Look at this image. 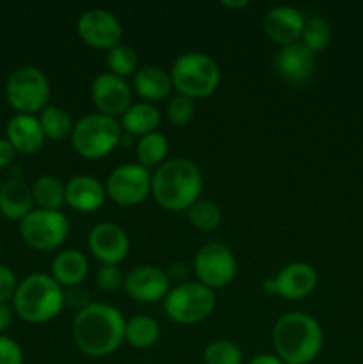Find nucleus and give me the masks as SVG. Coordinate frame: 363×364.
Returning a JSON list of instances; mask_svg holds the SVG:
<instances>
[{
	"label": "nucleus",
	"instance_id": "nucleus-26",
	"mask_svg": "<svg viewBox=\"0 0 363 364\" xmlns=\"http://www.w3.org/2000/svg\"><path fill=\"white\" fill-rule=\"evenodd\" d=\"M31 187L34 205L38 208L60 212L63 205H66V188L59 178L45 174V176H39Z\"/></svg>",
	"mask_w": 363,
	"mask_h": 364
},
{
	"label": "nucleus",
	"instance_id": "nucleus-23",
	"mask_svg": "<svg viewBox=\"0 0 363 364\" xmlns=\"http://www.w3.org/2000/svg\"><path fill=\"white\" fill-rule=\"evenodd\" d=\"M88 258L77 249H66L52 259V274L50 276L63 288H73L88 277Z\"/></svg>",
	"mask_w": 363,
	"mask_h": 364
},
{
	"label": "nucleus",
	"instance_id": "nucleus-32",
	"mask_svg": "<svg viewBox=\"0 0 363 364\" xmlns=\"http://www.w3.org/2000/svg\"><path fill=\"white\" fill-rule=\"evenodd\" d=\"M242 350L231 340H214L203 350L205 364H242Z\"/></svg>",
	"mask_w": 363,
	"mask_h": 364
},
{
	"label": "nucleus",
	"instance_id": "nucleus-30",
	"mask_svg": "<svg viewBox=\"0 0 363 364\" xmlns=\"http://www.w3.org/2000/svg\"><path fill=\"white\" fill-rule=\"evenodd\" d=\"M107 68H109V73L116 75V77L127 78L134 77L135 71L139 70V55L132 46L120 43L117 46L110 48L107 52Z\"/></svg>",
	"mask_w": 363,
	"mask_h": 364
},
{
	"label": "nucleus",
	"instance_id": "nucleus-19",
	"mask_svg": "<svg viewBox=\"0 0 363 364\" xmlns=\"http://www.w3.org/2000/svg\"><path fill=\"white\" fill-rule=\"evenodd\" d=\"M66 188V205L82 213L96 212L107 199L105 185L88 174H78L64 183Z\"/></svg>",
	"mask_w": 363,
	"mask_h": 364
},
{
	"label": "nucleus",
	"instance_id": "nucleus-20",
	"mask_svg": "<svg viewBox=\"0 0 363 364\" xmlns=\"http://www.w3.org/2000/svg\"><path fill=\"white\" fill-rule=\"evenodd\" d=\"M6 139L11 142L16 153L34 155L45 146V134L36 116L28 114H14L6 127Z\"/></svg>",
	"mask_w": 363,
	"mask_h": 364
},
{
	"label": "nucleus",
	"instance_id": "nucleus-41",
	"mask_svg": "<svg viewBox=\"0 0 363 364\" xmlns=\"http://www.w3.org/2000/svg\"><path fill=\"white\" fill-rule=\"evenodd\" d=\"M0 187H2V181H0Z\"/></svg>",
	"mask_w": 363,
	"mask_h": 364
},
{
	"label": "nucleus",
	"instance_id": "nucleus-7",
	"mask_svg": "<svg viewBox=\"0 0 363 364\" xmlns=\"http://www.w3.org/2000/svg\"><path fill=\"white\" fill-rule=\"evenodd\" d=\"M162 302L167 318L180 326H196L214 313L216 294L198 281H184L171 288Z\"/></svg>",
	"mask_w": 363,
	"mask_h": 364
},
{
	"label": "nucleus",
	"instance_id": "nucleus-16",
	"mask_svg": "<svg viewBox=\"0 0 363 364\" xmlns=\"http://www.w3.org/2000/svg\"><path fill=\"white\" fill-rule=\"evenodd\" d=\"M123 288L134 301L153 304L166 299L171 290V279L160 267L139 265L125 276Z\"/></svg>",
	"mask_w": 363,
	"mask_h": 364
},
{
	"label": "nucleus",
	"instance_id": "nucleus-39",
	"mask_svg": "<svg viewBox=\"0 0 363 364\" xmlns=\"http://www.w3.org/2000/svg\"><path fill=\"white\" fill-rule=\"evenodd\" d=\"M248 364H285L276 354H258Z\"/></svg>",
	"mask_w": 363,
	"mask_h": 364
},
{
	"label": "nucleus",
	"instance_id": "nucleus-5",
	"mask_svg": "<svg viewBox=\"0 0 363 364\" xmlns=\"http://www.w3.org/2000/svg\"><path fill=\"white\" fill-rule=\"evenodd\" d=\"M171 82L178 95L201 100L214 95L219 87L221 70L216 60L203 52H185L171 66Z\"/></svg>",
	"mask_w": 363,
	"mask_h": 364
},
{
	"label": "nucleus",
	"instance_id": "nucleus-25",
	"mask_svg": "<svg viewBox=\"0 0 363 364\" xmlns=\"http://www.w3.org/2000/svg\"><path fill=\"white\" fill-rule=\"evenodd\" d=\"M160 338V327L155 318L148 315H135L125 323V341L130 347L146 350L153 347Z\"/></svg>",
	"mask_w": 363,
	"mask_h": 364
},
{
	"label": "nucleus",
	"instance_id": "nucleus-9",
	"mask_svg": "<svg viewBox=\"0 0 363 364\" xmlns=\"http://www.w3.org/2000/svg\"><path fill=\"white\" fill-rule=\"evenodd\" d=\"M21 240L34 251L52 252L66 242L70 220L63 212L34 208L20 223Z\"/></svg>",
	"mask_w": 363,
	"mask_h": 364
},
{
	"label": "nucleus",
	"instance_id": "nucleus-40",
	"mask_svg": "<svg viewBox=\"0 0 363 364\" xmlns=\"http://www.w3.org/2000/svg\"><path fill=\"white\" fill-rule=\"evenodd\" d=\"M221 6L223 7H228V9H242V7H248L249 6V2L248 0H223V2H221Z\"/></svg>",
	"mask_w": 363,
	"mask_h": 364
},
{
	"label": "nucleus",
	"instance_id": "nucleus-21",
	"mask_svg": "<svg viewBox=\"0 0 363 364\" xmlns=\"http://www.w3.org/2000/svg\"><path fill=\"white\" fill-rule=\"evenodd\" d=\"M34 210L32 187L21 178L13 176L0 187V213L4 219L21 223Z\"/></svg>",
	"mask_w": 363,
	"mask_h": 364
},
{
	"label": "nucleus",
	"instance_id": "nucleus-4",
	"mask_svg": "<svg viewBox=\"0 0 363 364\" xmlns=\"http://www.w3.org/2000/svg\"><path fill=\"white\" fill-rule=\"evenodd\" d=\"M66 302L63 287L50 274H31L18 283L13 309L28 323H46L60 315Z\"/></svg>",
	"mask_w": 363,
	"mask_h": 364
},
{
	"label": "nucleus",
	"instance_id": "nucleus-3",
	"mask_svg": "<svg viewBox=\"0 0 363 364\" xmlns=\"http://www.w3.org/2000/svg\"><path fill=\"white\" fill-rule=\"evenodd\" d=\"M273 345L285 364H310L322 350L324 331L308 313H285L273 327Z\"/></svg>",
	"mask_w": 363,
	"mask_h": 364
},
{
	"label": "nucleus",
	"instance_id": "nucleus-2",
	"mask_svg": "<svg viewBox=\"0 0 363 364\" xmlns=\"http://www.w3.org/2000/svg\"><path fill=\"white\" fill-rule=\"evenodd\" d=\"M201 192V171L189 159H169L152 173V196L167 212H187Z\"/></svg>",
	"mask_w": 363,
	"mask_h": 364
},
{
	"label": "nucleus",
	"instance_id": "nucleus-14",
	"mask_svg": "<svg viewBox=\"0 0 363 364\" xmlns=\"http://www.w3.org/2000/svg\"><path fill=\"white\" fill-rule=\"evenodd\" d=\"M132 87L127 80L116 75L100 73L91 84V100L98 114L109 117H121L132 105Z\"/></svg>",
	"mask_w": 363,
	"mask_h": 364
},
{
	"label": "nucleus",
	"instance_id": "nucleus-10",
	"mask_svg": "<svg viewBox=\"0 0 363 364\" xmlns=\"http://www.w3.org/2000/svg\"><path fill=\"white\" fill-rule=\"evenodd\" d=\"M196 281L210 290L228 287L235 279L238 263L230 247L219 242H210L198 249L192 259Z\"/></svg>",
	"mask_w": 363,
	"mask_h": 364
},
{
	"label": "nucleus",
	"instance_id": "nucleus-12",
	"mask_svg": "<svg viewBox=\"0 0 363 364\" xmlns=\"http://www.w3.org/2000/svg\"><path fill=\"white\" fill-rule=\"evenodd\" d=\"M77 34L88 46L107 50L117 46L123 39V27L114 13L100 7L84 11L77 20Z\"/></svg>",
	"mask_w": 363,
	"mask_h": 364
},
{
	"label": "nucleus",
	"instance_id": "nucleus-24",
	"mask_svg": "<svg viewBox=\"0 0 363 364\" xmlns=\"http://www.w3.org/2000/svg\"><path fill=\"white\" fill-rule=\"evenodd\" d=\"M120 124L125 134L141 139L144 135L157 132L160 124V112L153 103H132L127 112L120 117Z\"/></svg>",
	"mask_w": 363,
	"mask_h": 364
},
{
	"label": "nucleus",
	"instance_id": "nucleus-1",
	"mask_svg": "<svg viewBox=\"0 0 363 364\" xmlns=\"http://www.w3.org/2000/svg\"><path fill=\"white\" fill-rule=\"evenodd\" d=\"M125 323L117 308L105 302H91L75 315L73 341L88 358H105L125 341Z\"/></svg>",
	"mask_w": 363,
	"mask_h": 364
},
{
	"label": "nucleus",
	"instance_id": "nucleus-33",
	"mask_svg": "<svg viewBox=\"0 0 363 364\" xmlns=\"http://www.w3.org/2000/svg\"><path fill=\"white\" fill-rule=\"evenodd\" d=\"M196 103L187 96L177 95L167 103V119L173 127H185L194 117Z\"/></svg>",
	"mask_w": 363,
	"mask_h": 364
},
{
	"label": "nucleus",
	"instance_id": "nucleus-27",
	"mask_svg": "<svg viewBox=\"0 0 363 364\" xmlns=\"http://www.w3.org/2000/svg\"><path fill=\"white\" fill-rule=\"evenodd\" d=\"M167 151H169V142L167 137L160 132L144 135L137 141L135 153H137V164L146 167L148 171L157 169L167 160Z\"/></svg>",
	"mask_w": 363,
	"mask_h": 364
},
{
	"label": "nucleus",
	"instance_id": "nucleus-36",
	"mask_svg": "<svg viewBox=\"0 0 363 364\" xmlns=\"http://www.w3.org/2000/svg\"><path fill=\"white\" fill-rule=\"evenodd\" d=\"M16 288L18 279L14 272L7 265L0 263V304H7V301H13Z\"/></svg>",
	"mask_w": 363,
	"mask_h": 364
},
{
	"label": "nucleus",
	"instance_id": "nucleus-18",
	"mask_svg": "<svg viewBox=\"0 0 363 364\" xmlns=\"http://www.w3.org/2000/svg\"><path fill=\"white\" fill-rule=\"evenodd\" d=\"M274 70L290 84H305L315 71V53L301 41L281 46L274 57Z\"/></svg>",
	"mask_w": 363,
	"mask_h": 364
},
{
	"label": "nucleus",
	"instance_id": "nucleus-37",
	"mask_svg": "<svg viewBox=\"0 0 363 364\" xmlns=\"http://www.w3.org/2000/svg\"><path fill=\"white\" fill-rule=\"evenodd\" d=\"M16 159V149L11 146L6 137H0V169H6Z\"/></svg>",
	"mask_w": 363,
	"mask_h": 364
},
{
	"label": "nucleus",
	"instance_id": "nucleus-29",
	"mask_svg": "<svg viewBox=\"0 0 363 364\" xmlns=\"http://www.w3.org/2000/svg\"><path fill=\"white\" fill-rule=\"evenodd\" d=\"M331 38H333V31H331V25L326 18L319 16V14L305 18V25H302L301 39L299 41L306 48L312 50L313 53L320 52V50L327 48V45L331 43Z\"/></svg>",
	"mask_w": 363,
	"mask_h": 364
},
{
	"label": "nucleus",
	"instance_id": "nucleus-8",
	"mask_svg": "<svg viewBox=\"0 0 363 364\" xmlns=\"http://www.w3.org/2000/svg\"><path fill=\"white\" fill-rule=\"evenodd\" d=\"M48 77L36 66H21L9 75L6 82V100L18 114L41 112L50 105Z\"/></svg>",
	"mask_w": 363,
	"mask_h": 364
},
{
	"label": "nucleus",
	"instance_id": "nucleus-34",
	"mask_svg": "<svg viewBox=\"0 0 363 364\" xmlns=\"http://www.w3.org/2000/svg\"><path fill=\"white\" fill-rule=\"evenodd\" d=\"M96 284L105 294H114L125 284V274L120 265H102L96 272Z\"/></svg>",
	"mask_w": 363,
	"mask_h": 364
},
{
	"label": "nucleus",
	"instance_id": "nucleus-17",
	"mask_svg": "<svg viewBox=\"0 0 363 364\" xmlns=\"http://www.w3.org/2000/svg\"><path fill=\"white\" fill-rule=\"evenodd\" d=\"M305 16L292 6H276L262 18L263 34L280 46L292 45L301 39Z\"/></svg>",
	"mask_w": 363,
	"mask_h": 364
},
{
	"label": "nucleus",
	"instance_id": "nucleus-28",
	"mask_svg": "<svg viewBox=\"0 0 363 364\" xmlns=\"http://www.w3.org/2000/svg\"><path fill=\"white\" fill-rule=\"evenodd\" d=\"M39 124L45 134L46 139L50 141H64L66 137H71L73 132V121H71L70 114L59 105H48L39 112Z\"/></svg>",
	"mask_w": 363,
	"mask_h": 364
},
{
	"label": "nucleus",
	"instance_id": "nucleus-11",
	"mask_svg": "<svg viewBox=\"0 0 363 364\" xmlns=\"http://www.w3.org/2000/svg\"><path fill=\"white\" fill-rule=\"evenodd\" d=\"M103 185L110 201L130 208L141 205L152 194V171L137 162L121 164L107 176Z\"/></svg>",
	"mask_w": 363,
	"mask_h": 364
},
{
	"label": "nucleus",
	"instance_id": "nucleus-31",
	"mask_svg": "<svg viewBox=\"0 0 363 364\" xmlns=\"http://www.w3.org/2000/svg\"><path fill=\"white\" fill-rule=\"evenodd\" d=\"M187 219L192 228L199 231H214L219 228L221 220H223V213L221 208L212 201L206 199H198L191 208L187 210Z\"/></svg>",
	"mask_w": 363,
	"mask_h": 364
},
{
	"label": "nucleus",
	"instance_id": "nucleus-22",
	"mask_svg": "<svg viewBox=\"0 0 363 364\" xmlns=\"http://www.w3.org/2000/svg\"><path fill=\"white\" fill-rule=\"evenodd\" d=\"M132 91L142 100V102L155 103L162 102L173 91L171 75L160 66H141L134 73L132 80Z\"/></svg>",
	"mask_w": 363,
	"mask_h": 364
},
{
	"label": "nucleus",
	"instance_id": "nucleus-38",
	"mask_svg": "<svg viewBox=\"0 0 363 364\" xmlns=\"http://www.w3.org/2000/svg\"><path fill=\"white\" fill-rule=\"evenodd\" d=\"M13 308H9L7 304H0V334H4L11 327V323H13Z\"/></svg>",
	"mask_w": 363,
	"mask_h": 364
},
{
	"label": "nucleus",
	"instance_id": "nucleus-13",
	"mask_svg": "<svg viewBox=\"0 0 363 364\" xmlns=\"http://www.w3.org/2000/svg\"><path fill=\"white\" fill-rule=\"evenodd\" d=\"M317 281V270L310 263L294 262L285 265L274 277L263 281V291L280 295L287 301H302L315 290Z\"/></svg>",
	"mask_w": 363,
	"mask_h": 364
},
{
	"label": "nucleus",
	"instance_id": "nucleus-15",
	"mask_svg": "<svg viewBox=\"0 0 363 364\" xmlns=\"http://www.w3.org/2000/svg\"><path fill=\"white\" fill-rule=\"evenodd\" d=\"M88 247L102 265H120L130 252V240L116 223H100L89 231Z\"/></svg>",
	"mask_w": 363,
	"mask_h": 364
},
{
	"label": "nucleus",
	"instance_id": "nucleus-6",
	"mask_svg": "<svg viewBox=\"0 0 363 364\" xmlns=\"http://www.w3.org/2000/svg\"><path fill=\"white\" fill-rule=\"evenodd\" d=\"M120 121L103 114H88L73 124L71 144L80 156L88 160L105 159L121 144Z\"/></svg>",
	"mask_w": 363,
	"mask_h": 364
},
{
	"label": "nucleus",
	"instance_id": "nucleus-35",
	"mask_svg": "<svg viewBox=\"0 0 363 364\" xmlns=\"http://www.w3.org/2000/svg\"><path fill=\"white\" fill-rule=\"evenodd\" d=\"M0 364H23V350L6 334H0Z\"/></svg>",
	"mask_w": 363,
	"mask_h": 364
}]
</instances>
